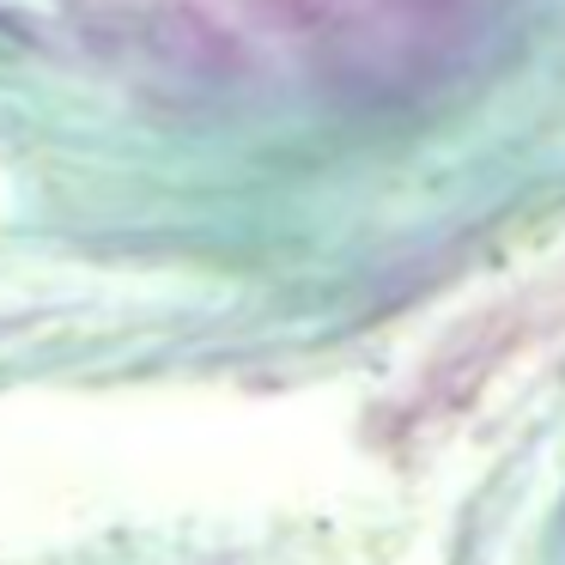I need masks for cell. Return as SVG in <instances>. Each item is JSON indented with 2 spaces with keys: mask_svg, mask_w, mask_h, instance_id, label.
Segmentation results:
<instances>
[{
  "mask_svg": "<svg viewBox=\"0 0 565 565\" xmlns=\"http://www.w3.org/2000/svg\"><path fill=\"white\" fill-rule=\"evenodd\" d=\"M499 353H504V329L480 334V341H475V353H462V371H468V383H480V377H487V371H480V365H492V359H499ZM426 390L438 395L444 407H450V402H462V377H450V365H431Z\"/></svg>",
  "mask_w": 565,
  "mask_h": 565,
  "instance_id": "obj_1",
  "label": "cell"
}]
</instances>
